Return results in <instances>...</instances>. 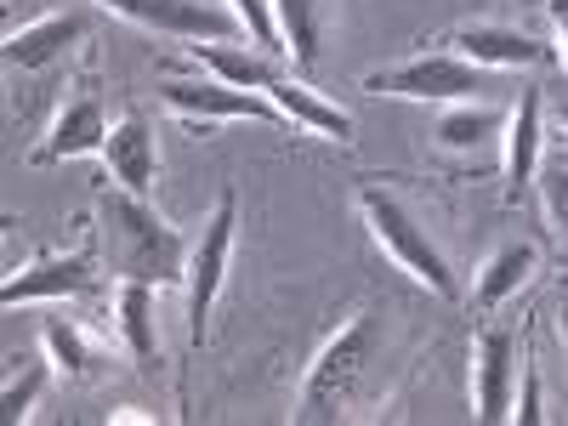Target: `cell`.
I'll return each instance as SVG.
<instances>
[{
  "label": "cell",
  "instance_id": "cell-1",
  "mask_svg": "<svg viewBox=\"0 0 568 426\" xmlns=\"http://www.w3.org/2000/svg\"><path fill=\"white\" fill-rule=\"evenodd\" d=\"M98 245H103L109 273L142 278V284H182L187 251H194L149 200L125 194L120 182L98 194Z\"/></svg>",
  "mask_w": 568,
  "mask_h": 426
},
{
  "label": "cell",
  "instance_id": "cell-2",
  "mask_svg": "<svg viewBox=\"0 0 568 426\" xmlns=\"http://www.w3.org/2000/svg\"><path fill=\"white\" fill-rule=\"evenodd\" d=\"M358 211H364L369 240L387 251V262H393L398 273H409L420 291H433V296H444V302L460 296V278H455L449 256L438 251L433 227H426L398 194H387V187H364V194H358Z\"/></svg>",
  "mask_w": 568,
  "mask_h": 426
},
{
  "label": "cell",
  "instance_id": "cell-3",
  "mask_svg": "<svg viewBox=\"0 0 568 426\" xmlns=\"http://www.w3.org/2000/svg\"><path fill=\"white\" fill-rule=\"evenodd\" d=\"M382 342H387V324H382V313H375V307H358L353 318H342V329L313 353L302 387H296V420L336 415V404L358 387V375L375 364Z\"/></svg>",
  "mask_w": 568,
  "mask_h": 426
},
{
  "label": "cell",
  "instance_id": "cell-4",
  "mask_svg": "<svg viewBox=\"0 0 568 426\" xmlns=\"http://www.w3.org/2000/svg\"><path fill=\"white\" fill-rule=\"evenodd\" d=\"M364 91L404 98V103H478L484 91H495V80H489V69H478L460 52H420V58H404L382 74H369Z\"/></svg>",
  "mask_w": 568,
  "mask_h": 426
},
{
  "label": "cell",
  "instance_id": "cell-5",
  "mask_svg": "<svg viewBox=\"0 0 568 426\" xmlns=\"http://www.w3.org/2000/svg\"><path fill=\"white\" fill-rule=\"evenodd\" d=\"M233 227H240V194L222 187L216 211L205 216V233L187 251V273H182V296H187V342H205L211 336V307L222 296V278H227V262H233Z\"/></svg>",
  "mask_w": 568,
  "mask_h": 426
},
{
  "label": "cell",
  "instance_id": "cell-6",
  "mask_svg": "<svg viewBox=\"0 0 568 426\" xmlns=\"http://www.w3.org/2000/svg\"><path fill=\"white\" fill-rule=\"evenodd\" d=\"M160 103L176 109L182 120L194 125H222V120H262V125H291L273 98H262V91H240L227 80H165L160 85Z\"/></svg>",
  "mask_w": 568,
  "mask_h": 426
},
{
  "label": "cell",
  "instance_id": "cell-7",
  "mask_svg": "<svg viewBox=\"0 0 568 426\" xmlns=\"http://www.w3.org/2000/svg\"><path fill=\"white\" fill-rule=\"evenodd\" d=\"M517 404V329L489 324L471 342V415L478 420H511Z\"/></svg>",
  "mask_w": 568,
  "mask_h": 426
},
{
  "label": "cell",
  "instance_id": "cell-8",
  "mask_svg": "<svg viewBox=\"0 0 568 426\" xmlns=\"http://www.w3.org/2000/svg\"><path fill=\"white\" fill-rule=\"evenodd\" d=\"M98 291V262L91 251H40L29 267L7 273L0 284V302L18 307V302H69V296H91Z\"/></svg>",
  "mask_w": 568,
  "mask_h": 426
},
{
  "label": "cell",
  "instance_id": "cell-9",
  "mask_svg": "<svg viewBox=\"0 0 568 426\" xmlns=\"http://www.w3.org/2000/svg\"><path fill=\"white\" fill-rule=\"evenodd\" d=\"M109 12L154 29V34H171V40H233L245 34V23L233 12H216L205 0H103Z\"/></svg>",
  "mask_w": 568,
  "mask_h": 426
},
{
  "label": "cell",
  "instance_id": "cell-10",
  "mask_svg": "<svg viewBox=\"0 0 568 426\" xmlns=\"http://www.w3.org/2000/svg\"><path fill=\"white\" fill-rule=\"evenodd\" d=\"M103 165H109V176L125 187V194L149 200L154 187H160V136H154V125H149V114H142V109H125L109 125Z\"/></svg>",
  "mask_w": 568,
  "mask_h": 426
},
{
  "label": "cell",
  "instance_id": "cell-11",
  "mask_svg": "<svg viewBox=\"0 0 568 426\" xmlns=\"http://www.w3.org/2000/svg\"><path fill=\"white\" fill-rule=\"evenodd\" d=\"M109 142V109L91 98V91H80V98H69L52 120V131H45L34 142V165H63V160H80V154H103Z\"/></svg>",
  "mask_w": 568,
  "mask_h": 426
},
{
  "label": "cell",
  "instance_id": "cell-12",
  "mask_svg": "<svg viewBox=\"0 0 568 426\" xmlns=\"http://www.w3.org/2000/svg\"><path fill=\"white\" fill-rule=\"evenodd\" d=\"M449 52L471 58L478 69H540L546 58H557L551 45H540L529 29H511V23H460L449 34Z\"/></svg>",
  "mask_w": 568,
  "mask_h": 426
},
{
  "label": "cell",
  "instance_id": "cell-13",
  "mask_svg": "<svg viewBox=\"0 0 568 426\" xmlns=\"http://www.w3.org/2000/svg\"><path fill=\"white\" fill-rule=\"evenodd\" d=\"M540 120H546V103H540V85H524V98H517L511 120H506V142H500V154H506V205H517L529 194V182L540 171Z\"/></svg>",
  "mask_w": 568,
  "mask_h": 426
},
{
  "label": "cell",
  "instance_id": "cell-14",
  "mask_svg": "<svg viewBox=\"0 0 568 426\" xmlns=\"http://www.w3.org/2000/svg\"><path fill=\"white\" fill-rule=\"evenodd\" d=\"M114 329H120L125 353L142 369L160 364V302H154V284L120 278V291H114Z\"/></svg>",
  "mask_w": 568,
  "mask_h": 426
},
{
  "label": "cell",
  "instance_id": "cell-15",
  "mask_svg": "<svg viewBox=\"0 0 568 426\" xmlns=\"http://www.w3.org/2000/svg\"><path fill=\"white\" fill-rule=\"evenodd\" d=\"M535 267H540V245H529V240H506V245H495V251H489V262L478 267L471 302H478L484 313L506 307V302H511V296L535 278Z\"/></svg>",
  "mask_w": 568,
  "mask_h": 426
},
{
  "label": "cell",
  "instance_id": "cell-16",
  "mask_svg": "<svg viewBox=\"0 0 568 426\" xmlns=\"http://www.w3.org/2000/svg\"><path fill=\"white\" fill-rule=\"evenodd\" d=\"M433 142L444 154H489L506 142V114L489 103H449L433 120Z\"/></svg>",
  "mask_w": 568,
  "mask_h": 426
},
{
  "label": "cell",
  "instance_id": "cell-17",
  "mask_svg": "<svg viewBox=\"0 0 568 426\" xmlns=\"http://www.w3.org/2000/svg\"><path fill=\"white\" fill-rule=\"evenodd\" d=\"M267 98H273V109L291 120L296 131H313V136H329V142H347V136H353V114H342L329 98H318L313 85H302V80H291V74H278V80L267 85Z\"/></svg>",
  "mask_w": 568,
  "mask_h": 426
},
{
  "label": "cell",
  "instance_id": "cell-18",
  "mask_svg": "<svg viewBox=\"0 0 568 426\" xmlns=\"http://www.w3.org/2000/svg\"><path fill=\"white\" fill-rule=\"evenodd\" d=\"M194 63L211 69L227 85H240V91H262V98H267V85L284 74L267 52H256V45H227V40H194Z\"/></svg>",
  "mask_w": 568,
  "mask_h": 426
},
{
  "label": "cell",
  "instance_id": "cell-19",
  "mask_svg": "<svg viewBox=\"0 0 568 426\" xmlns=\"http://www.w3.org/2000/svg\"><path fill=\"white\" fill-rule=\"evenodd\" d=\"M80 34H85V18L52 12V18H40V23L7 34V63H12V69H45L52 58H63Z\"/></svg>",
  "mask_w": 568,
  "mask_h": 426
},
{
  "label": "cell",
  "instance_id": "cell-20",
  "mask_svg": "<svg viewBox=\"0 0 568 426\" xmlns=\"http://www.w3.org/2000/svg\"><path fill=\"white\" fill-rule=\"evenodd\" d=\"M273 23L284 34V52L296 58V69H313L318 63V0H273Z\"/></svg>",
  "mask_w": 568,
  "mask_h": 426
},
{
  "label": "cell",
  "instance_id": "cell-21",
  "mask_svg": "<svg viewBox=\"0 0 568 426\" xmlns=\"http://www.w3.org/2000/svg\"><path fill=\"white\" fill-rule=\"evenodd\" d=\"M40 342H45V358H52L63 375H74V382H85L91 369H98V347L85 342V329L80 324H69V318H45V329H40Z\"/></svg>",
  "mask_w": 568,
  "mask_h": 426
},
{
  "label": "cell",
  "instance_id": "cell-22",
  "mask_svg": "<svg viewBox=\"0 0 568 426\" xmlns=\"http://www.w3.org/2000/svg\"><path fill=\"white\" fill-rule=\"evenodd\" d=\"M45 382H52V369H45V364H29L23 375H7V393H0V420H7V426L29 420L34 404H40V393H45Z\"/></svg>",
  "mask_w": 568,
  "mask_h": 426
},
{
  "label": "cell",
  "instance_id": "cell-23",
  "mask_svg": "<svg viewBox=\"0 0 568 426\" xmlns=\"http://www.w3.org/2000/svg\"><path fill=\"white\" fill-rule=\"evenodd\" d=\"M233 18L245 23V34H251L256 52H267V58L284 52V34H278V23H273V0H233Z\"/></svg>",
  "mask_w": 568,
  "mask_h": 426
},
{
  "label": "cell",
  "instance_id": "cell-24",
  "mask_svg": "<svg viewBox=\"0 0 568 426\" xmlns=\"http://www.w3.org/2000/svg\"><path fill=\"white\" fill-rule=\"evenodd\" d=\"M540 205H546L551 227L568 233V165H562V160H551V165L540 171Z\"/></svg>",
  "mask_w": 568,
  "mask_h": 426
},
{
  "label": "cell",
  "instance_id": "cell-25",
  "mask_svg": "<svg viewBox=\"0 0 568 426\" xmlns=\"http://www.w3.org/2000/svg\"><path fill=\"white\" fill-rule=\"evenodd\" d=\"M511 420H517V426H535V420H546V393H540V369H535V358H524V387H517Z\"/></svg>",
  "mask_w": 568,
  "mask_h": 426
},
{
  "label": "cell",
  "instance_id": "cell-26",
  "mask_svg": "<svg viewBox=\"0 0 568 426\" xmlns=\"http://www.w3.org/2000/svg\"><path fill=\"white\" fill-rule=\"evenodd\" d=\"M551 29H557V63L568 69V0H551Z\"/></svg>",
  "mask_w": 568,
  "mask_h": 426
},
{
  "label": "cell",
  "instance_id": "cell-27",
  "mask_svg": "<svg viewBox=\"0 0 568 426\" xmlns=\"http://www.w3.org/2000/svg\"><path fill=\"white\" fill-rule=\"evenodd\" d=\"M551 318H557V336H562V347H568V291L557 296V307H551Z\"/></svg>",
  "mask_w": 568,
  "mask_h": 426
},
{
  "label": "cell",
  "instance_id": "cell-28",
  "mask_svg": "<svg viewBox=\"0 0 568 426\" xmlns=\"http://www.w3.org/2000/svg\"><path fill=\"white\" fill-rule=\"evenodd\" d=\"M114 420H125V426H149L154 415H142V409H114Z\"/></svg>",
  "mask_w": 568,
  "mask_h": 426
},
{
  "label": "cell",
  "instance_id": "cell-29",
  "mask_svg": "<svg viewBox=\"0 0 568 426\" xmlns=\"http://www.w3.org/2000/svg\"><path fill=\"white\" fill-rule=\"evenodd\" d=\"M557 125H562V131H568V98H562V103H557Z\"/></svg>",
  "mask_w": 568,
  "mask_h": 426
}]
</instances>
